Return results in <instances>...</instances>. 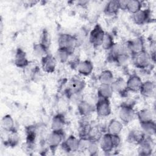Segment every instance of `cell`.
Instances as JSON below:
<instances>
[{"instance_id": "cell-1", "label": "cell", "mask_w": 156, "mask_h": 156, "mask_svg": "<svg viewBox=\"0 0 156 156\" xmlns=\"http://www.w3.org/2000/svg\"><path fill=\"white\" fill-rule=\"evenodd\" d=\"M78 45V40L74 35L68 34H60L58 37V48L67 49L73 54Z\"/></svg>"}, {"instance_id": "cell-2", "label": "cell", "mask_w": 156, "mask_h": 156, "mask_svg": "<svg viewBox=\"0 0 156 156\" xmlns=\"http://www.w3.org/2000/svg\"><path fill=\"white\" fill-rule=\"evenodd\" d=\"M136 115V112L133 108L132 102L122 103L119 109L118 116L122 124H127L132 122Z\"/></svg>"}, {"instance_id": "cell-3", "label": "cell", "mask_w": 156, "mask_h": 156, "mask_svg": "<svg viewBox=\"0 0 156 156\" xmlns=\"http://www.w3.org/2000/svg\"><path fill=\"white\" fill-rule=\"evenodd\" d=\"M130 57L134 66L140 69H147L151 65L152 62L151 54L146 49Z\"/></svg>"}, {"instance_id": "cell-4", "label": "cell", "mask_w": 156, "mask_h": 156, "mask_svg": "<svg viewBox=\"0 0 156 156\" xmlns=\"http://www.w3.org/2000/svg\"><path fill=\"white\" fill-rule=\"evenodd\" d=\"M105 32L99 24H96L89 34V42L94 48L101 46Z\"/></svg>"}, {"instance_id": "cell-5", "label": "cell", "mask_w": 156, "mask_h": 156, "mask_svg": "<svg viewBox=\"0 0 156 156\" xmlns=\"http://www.w3.org/2000/svg\"><path fill=\"white\" fill-rule=\"evenodd\" d=\"M65 138L64 130H52L47 138L48 145L52 151H55L60 146Z\"/></svg>"}, {"instance_id": "cell-6", "label": "cell", "mask_w": 156, "mask_h": 156, "mask_svg": "<svg viewBox=\"0 0 156 156\" xmlns=\"http://www.w3.org/2000/svg\"><path fill=\"white\" fill-rule=\"evenodd\" d=\"M94 108L95 112L99 117H107L109 116L112 112L110 102L108 99L98 98Z\"/></svg>"}, {"instance_id": "cell-7", "label": "cell", "mask_w": 156, "mask_h": 156, "mask_svg": "<svg viewBox=\"0 0 156 156\" xmlns=\"http://www.w3.org/2000/svg\"><path fill=\"white\" fill-rule=\"evenodd\" d=\"M125 44L130 56L145 50L144 41L141 37L129 40Z\"/></svg>"}, {"instance_id": "cell-8", "label": "cell", "mask_w": 156, "mask_h": 156, "mask_svg": "<svg viewBox=\"0 0 156 156\" xmlns=\"http://www.w3.org/2000/svg\"><path fill=\"white\" fill-rule=\"evenodd\" d=\"M60 146L63 151L66 152L71 153L78 151L79 139L75 136L71 135L66 139H64Z\"/></svg>"}, {"instance_id": "cell-9", "label": "cell", "mask_w": 156, "mask_h": 156, "mask_svg": "<svg viewBox=\"0 0 156 156\" xmlns=\"http://www.w3.org/2000/svg\"><path fill=\"white\" fill-rule=\"evenodd\" d=\"M57 59L51 54H48L41 59V65L42 69L47 73H52L54 72L57 66Z\"/></svg>"}, {"instance_id": "cell-10", "label": "cell", "mask_w": 156, "mask_h": 156, "mask_svg": "<svg viewBox=\"0 0 156 156\" xmlns=\"http://www.w3.org/2000/svg\"><path fill=\"white\" fill-rule=\"evenodd\" d=\"M151 12L149 9H141L132 15V20L137 25H143L147 23L151 18Z\"/></svg>"}, {"instance_id": "cell-11", "label": "cell", "mask_w": 156, "mask_h": 156, "mask_svg": "<svg viewBox=\"0 0 156 156\" xmlns=\"http://www.w3.org/2000/svg\"><path fill=\"white\" fill-rule=\"evenodd\" d=\"M151 136H146L145 138L139 144L138 148V153L140 155L149 156L152 154L153 151L152 142Z\"/></svg>"}, {"instance_id": "cell-12", "label": "cell", "mask_w": 156, "mask_h": 156, "mask_svg": "<svg viewBox=\"0 0 156 156\" xmlns=\"http://www.w3.org/2000/svg\"><path fill=\"white\" fill-rule=\"evenodd\" d=\"M14 63L18 68H25L29 64V61L27 58L26 52L20 48H17L16 50Z\"/></svg>"}, {"instance_id": "cell-13", "label": "cell", "mask_w": 156, "mask_h": 156, "mask_svg": "<svg viewBox=\"0 0 156 156\" xmlns=\"http://www.w3.org/2000/svg\"><path fill=\"white\" fill-rule=\"evenodd\" d=\"M143 81L141 77L137 74H132L130 76L126 81V85L128 91L133 93L139 92Z\"/></svg>"}, {"instance_id": "cell-14", "label": "cell", "mask_w": 156, "mask_h": 156, "mask_svg": "<svg viewBox=\"0 0 156 156\" xmlns=\"http://www.w3.org/2000/svg\"><path fill=\"white\" fill-rule=\"evenodd\" d=\"M26 149L28 151H31L34 146L37 138V129L34 126H29L26 129Z\"/></svg>"}, {"instance_id": "cell-15", "label": "cell", "mask_w": 156, "mask_h": 156, "mask_svg": "<svg viewBox=\"0 0 156 156\" xmlns=\"http://www.w3.org/2000/svg\"><path fill=\"white\" fill-rule=\"evenodd\" d=\"M113 91H116L122 96H126L129 92L127 88L126 81L122 77L114 79L111 84Z\"/></svg>"}, {"instance_id": "cell-16", "label": "cell", "mask_w": 156, "mask_h": 156, "mask_svg": "<svg viewBox=\"0 0 156 156\" xmlns=\"http://www.w3.org/2000/svg\"><path fill=\"white\" fill-rule=\"evenodd\" d=\"M99 146L104 152L108 153L112 151L115 148L113 144L111 134L107 132L102 135L99 141Z\"/></svg>"}, {"instance_id": "cell-17", "label": "cell", "mask_w": 156, "mask_h": 156, "mask_svg": "<svg viewBox=\"0 0 156 156\" xmlns=\"http://www.w3.org/2000/svg\"><path fill=\"white\" fill-rule=\"evenodd\" d=\"M155 83L151 80L143 82L139 92L144 98H150L154 96L155 94Z\"/></svg>"}, {"instance_id": "cell-18", "label": "cell", "mask_w": 156, "mask_h": 156, "mask_svg": "<svg viewBox=\"0 0 156 156\" xmlns=\"http://www.w3.org/2000/svg\"><path fill=\"white\" fill-rule=\"evenodd\" d=\"M76 68L79 74L84 76H88L92 73L94 66L90 60H84L79 61Z\"/></svg>"}, {"instance_id": "cell-19", "label": "cell", "mask_w": 156, "mask_h": 156, "mask_svg": "<svg viewBox=\"0 0 156 156\" xmlns=\"http://www.w3.org/2000/svg\"><path fill=\"white\" fill-rule=\"evenodd\" d=\"M66 121L63 114L57 113L55 115L51 120V129L52 130L59 131L63 130V128L65 126Z\"/></svg>"}, {"instance_id": "cell-20", "label": "cell", "mask_w": 156, "mask_h": 156, "mask_svg": "<svg viewBox=\"0 0 156 156\" xmlns=\"http://www.w3.org/2000/svg\"><path fill=\"white\" fill-rule=\"evenodd\" d=\"M77 110L82 116L87 117L95 111V108L90 102L83 99L77 104Z\"/></svg>"}, {"instance_id": "cell-21", "label": "cell", "mask_w": 156, "mask_h": 156, "mask_svg": "<svg viewBox=\"0 0 156 156\" xmlns=\"http://www.w3.org/2000/svg\"><path fill=\"white\" fill-rule=\"evenodd\" d=\"M123 129L122 122L117 119H112L108 122L107 127V132L111 135H119Z\"/></svg>"}, {"instance_id": "cell-22", "label": "cell", "mask_w": 156, "mask_h": 156, "mask_svg": "<svg viewBox=\"0 0 156 156\" xmlns=\"http://www.w3.org/2000/svg\"><path fill=\"white\" fill-rule=\"evenodd\" d=\"M146 136L145 133L141 130L134 129L130 131L127 136V141L132 144H139Z\"/></svg>"}, {"instance_id": "cell-23", "label": "cell", "mask_w": 156, "mask_h": 156, "mask_svg": "<svg viewBox=\"0 0 156 156\" xmlns=\"http://www.w3.org/2000/svg\"><path fill=\"white\" fill-rule=\"evenodd\" d=\"M1 126L2 130L6 132H10L16 131L14 119L12 116L9 114L4 115L2 118L1 121Z\"/></svg>"}, {"instance_id": "cell-24", "label": "cell", "mask_w": 156, "mask_h": 156, "mask_svg": "<svg viewBox=\"0 0 156 156\" xmlns=\"http://www.w3.org/2000/svg\"><path fill=\"white\" fill-rule=\"evenodd\" d=\"M85 87V82L84 80L77 78H73L69 82L68 90L71 93H82Z\"/></svg>"}, {"instance_id": "cell-25", "label": "cell", "mask_w": 156, "mask_h": 156, "mask_svg": "<svg viewBox=\"0 0 156 156\" xmlns=\"http://www.w3.org/2000/svg\"><path fill=\"white\" fill-rule=\"evenodd\" d=\"M120 10L118 1L111 0L107 2L105 5L104 12L105 15L108 16H113L117 15L119 10Z\"/></svg>"}, {"instance_id": "cell-26", "label": "cell", "mask_w": 156, "mask_h": 156, "mask_svg": "<svg viewBox=\"0 0 156 156\" xmlns=\"http://www.w3.org/2000/svg\"><path fill=\"white\" fill-rule=\"evenodd\" d=\"M111 85L101 84L98 89V98L109 99L113 93Z\"/></svg>"}, {"instance_id": "cell-27", "label": "cell", "mask_w": 156, "mask_h": 156, "mask_svg": "<svg viewBox=\"0 0 156 156\" xmlns=\"http://www.w3.org/2000/svg\"><path fill=\"white\" fill-rule=\"evenodd\" d=\"M141 130L145 133L146 136H151L155 135L156 132V124L154 120L148 121L146 122L140 123Z\"/></svg>"}, {"instance_id": "cell-28", "label": "cell", "mask_w": 156, "mask_h": 156, "mask_svg": "<svg viewBox=\"0 0 156 156\" xmlns=\"http://www.w3.org/2000/svg\"><path fill=\"white\" fill-rule=\"evenodd\" d=\"M98 80L101 84L111 85L114 80V76L110 70L105 69L100 73Z\"/></svg>"}, {"instance_id": "cell-29", "label": "cell", "mask_w": 156, "mask_h": 156, "mask_svg": "<svg viewBox=\"0 0 156 156\" xmlns=\"http://www.w3.org/2000/svg\"><path fill=\"white\" fill-rule=\"evenodd\" d=\"M136 115L140 123L146 122L154 120L151 111L147 108H143L139 110L136 113Z\"/></svg>"}, {"instance_id": "cell-30", "label": "cell", "mask_w": 156, "mask_h": 156, "mask_svg": "<svg viewBox=\"0 0 156 156\" xmlns=\"http://www.w3.org/2000/svg\"><path fill=\"white\" fill-rule=\"evenodd\" d=\"M6 132V131H5ZM7 137L4 140L5 144L10 147L16 146L20 140V137L17 131L14 132H6Z\"/></svg>"}, {"instance_id": "cell-31", "label": "cell", "mask_w": 156, "mask_h": 156, "mask_svg": "<svg viewBox=\"0 0 156 156\" xmlns=\"http://www.w3.org/2000/svg\"><path fill=\"white\" fill-rule=\"evenodd\" d=\"M142 2L138 0H127L126 9L132 15L136 13L142 9Z\"/></svg>"}, {"instance_id": "cell-32", "label": "cell", "mask_w": 156, "mask_h": 156, "mask_svg": "<svg viewBox=\"0 0 156 156\" xmlns=\"http://www.w3.org/2000/svg\"><path fill=\"white\" fill-rule=\"evenodd\" d=\"M32 49L34 54L38 57L42 58L48 54V49L39 42L34 43Z\"/></svg>"}, {"instance_id": "cell-33", "label": "cell", "mask_w": 156, "mask_h": 156, "mask_svg": "<svg viewBox=\"0 0 156 156\" xmlns=\"http://www.w3.org/2000/svg\"><path fill=\"white\" fill-rule=\"evenodd\" d=\"M115 43L112 35L110 33L105 32L101 46L102 48L105 51H110Z\"/></svg>"}, {"instance_id": "cell-34", "label": "cell", "mask_w": 156, "mask_h": 156, "mask_svg": "<svg viewBox=\"0 0 156 156\" xmlns=\"http://www.w3.org/2000/svg\"><path fill=\"white\" fill-rule=\"evenodd\" d=\"M71 54L66 49L58 48L56 52V59L62 63H66Z\"/></svg>"}, {"instance_id": "cell-35", "label": "cell", "mask_w": 156, "mask_h": 156, "mask_svg": "<svg viewBox=\"0 0 156 156\" xmlns=\"http://www.w3.org/2000/svg\"><path fill=\"white\" fill-rule=\"evenodd\" d=\"M40 38V39L39 43H40L41 44H43L49 49L51 44V38L47 29H44L42 30Z\"/></svg>"}, {"instance_id": "cell-36", "label": "cell", "mask_w": 156, "mask_h": 156, "mask_svg": "<svg viewBox=\"0 0 156 156\" xmlns=\"http://www.w3.org/2000/svg\"><path fill=\"white\" fill-rule=\"evenodd\" d=\"M99 144L97 141H90L88 146L87 147V151L90 155H96L99 152Z\"/></svg>"}, {"instance_id": "cell-37", "label": "cell", "mask_w": 156, "mask_h": 156, "mask_svg": "<svg viewBox=\"0 0 156 156\" xmlns=\"http://www.w3.org/2000/svg\"><path fill=\"white\" fill-rule=\"evenodd\" d=\"M90 140L87 137H79V149L78 151H87Z\"/></svg>"}, {"instance_id": "cell-38", "label": "cell", "mask_w": 156, "mask_h": 156, "mask_svg": "<svg viewBox=\"0 0 156 156\" xmlns=\"http://www.w3.org/2000/svg\"><path fill=\"white\" fill-rule=\"evenodd\" d=\"M114 148H117L121 144V138L119 135H111Z\"/></svg>"}, {"instance_id": "cell-39", "label": "cell", "mask_w": 156, "mask_h": 156, "mask_svg": "<svg viewBox=\"0 0 156 156\" xmlns=\"http://www.w3.org/2000/svg\"><path fill=\"white\" fill-rule=\"evenodd\" d=\"M127 0H121L118 1L119 9L122 10H126V5H127Z\"/></svg>"}]
</instances>
